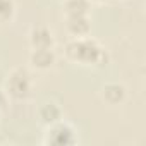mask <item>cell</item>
Here are the masks:
<instances>
[{"mask_svg":"<svg viewBox=\"0 0 146 146\" xmlns=\"http://www.w3.org/2000/svg\"><path fill=\"white\" fill-rule=\"evenodd\" d=\"M90 4H105V2H108V0H88Z\"/></svg>","mask_w":146,"mask_h":146,"instance_id":"7c38bea8","label":"cell"},{"mask_svg":"<svg viewBox=\"0 0 146 146\" xmlns=\"http://www.w3.org/2000/svg\"><path fill=\"white\" fill-rule=\"evenodd\" d=\"M7 102H9V96L5 95V91H4V90H0V113H2V112L5 110Z\"/></svg>","mask_w":146,"mask_h":146,"instance_id":"8fae6325","label":"cell"},{"mask_svg":"<svg viewBox=\"0 0 146 146\" xmlns=\"http://www.w3.org/2000/svg\"><path fill=\"white\" fill-rule=\"evenodd\" d=\"M33 88H35V81L31 72L24 67H14L4 83V91L9 98L16 100V102H26L31 98L33 95Z\"/></svg>","mask_w":146,"mask_h":146,"instance_id":"7a4b0ae2","label":"cell"},{"mask_svg":"<svg viewBox=\"0 0 146 146\" xmlns=\"http://www.w3.org/2000/svg\"><path fill=\"white\" fill-rule=\"evenodd\" d=\"M16 0H0V24H9L16 17Z\"/></svg>","mask_w":146,"mask_h":146,"instance_id":"30bf717a","label":"cell"},{"mask_svg":"<svg viewBox=\"0 0 146 146\" xmlns=\"http://www.w3.org/2000/svg\"><path fill=\"white\" fill-rule=\"evenodd\" d=\"M38 117L45 125H50L53 122H58L64 119V108L55 100H46L38 107Z\"/></svg>","mask_w":146,"mask_h":146,"instance_id":"ba28073f","label":"cell"},{"mask_svg":"<svg viewBox=\"0 0 146 146\" xmlns=\"http://www.w3.org/2000/svg\"><path fill=\"white\" fill-rule=\"evenodd\" d=\"M43 144L46 146H74L79 144V131L67 120H58L50 125H45Z\"/></svg>","mask_w":146,"mask_h":146,"instance_id":"3957f363","label":"cell"},{"mask_svg":"<svg viewBox=\"0 0 146 146\" xmlns=\"http://www.w3.org/2000/svg\"><path fill=\"white\" fill-rule=\"evenodd\" d=\"M64 55L69 62L79 67H102L108 60L107 48L91 35L83 38H70L64 46Z\"/></svg>","mask_w":146,"mask_h":146,"instance_id":"6da1fadb","label":"cell"},{"mask_svg":"<svg viewBox=\"0 0 146 146\" xmlns=\"http://www.w3.org/2000/svg\"><path fill=\"white\" fill-rule=\"evenodd\" d=\"M100 98L105 105L108 107H117V105H122L127 98V90L122 83H107L102 86L100 90Z\"/></svg>","mask_w":146,"mask_h":146,"instance_id":"52a82bcc","label":"cell"},{"mask_svg":"<svg viewBox=\"0 0 146 146\" xmlns=\"http://www.w3.org/2000/svg\"><path fill=\"white\" fill-rule=\"evenodd\" d=\"M28 41L31 48H55V35L48 26L36 24L28 33Z\"/></svg>","mask_w":146,"mask_h":146,"instance_id":"8992f818","label":"cell"},{"mask_svg":"<svg viewBox=\"0 0 146 146\" xmlns=\"http://www.w3.org/2000/svg\"><path fill=\"white\" fill-rule=\"evenodd\" d=\"M29 67L38 72H46L57 64L55 48H31L28 55Z\"/></svg>","mask_w":146,"mask_h":146,"instance_id":"277c9868","label":"cell"},{"mask_svg":"<svg viewBox=\"0 0 146 146\" xmlns=\"http://www.w3.org/2000/svg\"><path fill=\"white\" fill-rule=\"evenodd\" d=\"M64 28L70 38H83L91 35L90 16H64Z\"/></svg>","mask_w":146,"mask_h":146,"instance_id":"5b68a950","label":"cell"},{"mask_svg":"<svg viewBox=\"0 0 146 146\" xmlns=\"http://www.w3.org/2000/svg\"><path fill=\"white\" fill-rule=\"evenodd\" d=\"M91 5L88 0H62L64 16H90Z\"/></svg>","mask_w":146,"mask_h":146,"instance_id":"9c48e42d","label":"cell"}]
</instances>
